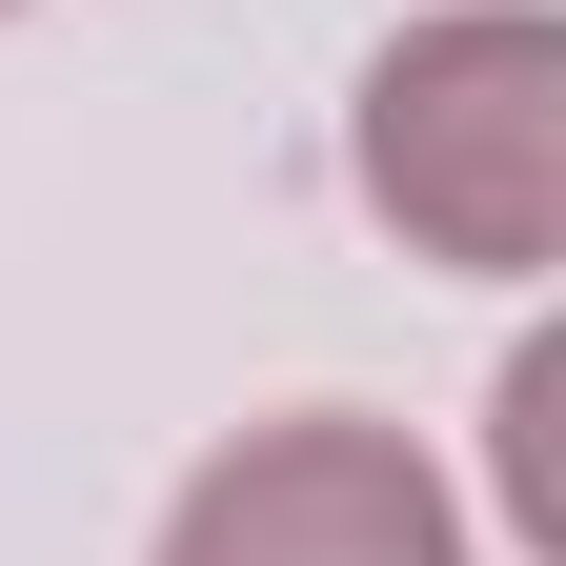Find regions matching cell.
<instances>
[{"label": "cell", "instance_id": "1", "mask_svg": "<svg viewBox=\"0 0 566 566\" xmlns=\"http://www.w3.org/2000/svg\"><path fill=\"white\" fill-rule=\"evenodd\" d=\"M365 202L465 283H526L566 243V41L526 0L424 21V41L365 61Z\"/></svg>", "mask_w": 566, "mask_h": 566}, {"label": "cell", "instance_id": "2", "mask_svg": "<svg viewBox=\"0 0 566 566\" xmlns=\"http://www.w3.org/2000/svg\"><path fill=\"white\" fill-rule=\"evenodd\" d=\"M163 566H465V506L424 485L405 424L283 405V424H243V446L163 506Z\"/></svg>", "mask_w": 566, "mask_h": 566}, {"label": "cell", "instance_id": "3", "mask_svg": "<svg viewBox=\"0 0 566 566\" xmlns=\"http://www.w3.org/2000/svg\"><path fill=\"white\" fill-rule=\"evenodd\" d=\"M506 506L566 546V365H546V344H526V365H506Z\"/></svg>", "mask_w": 566, "mask_h": 566}, {"label": "cell", "instance_id": "4", "mask_svg": "<svg viewBox=\"0 0 566 566\" xmlns=\"http://www.w3.org/2000/svg\"><path fill=\"white\" fill-rule=\"evenodd\" d=\"M0 21H21V0H0Z\"/></svg>", "mask_w": 566, "mask_h": 566}]
</instances>
